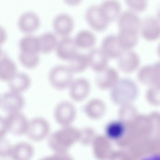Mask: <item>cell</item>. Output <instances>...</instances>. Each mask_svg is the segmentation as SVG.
I'll list each match as a JSON object with an SVG mask.
<instances>
[{
    "label": "cell",
    "instance_id": "obj_9",
    "mask_svg": "<svg viewBox=\"0 0 160 160\" xmlns=\"http://www.w3.org/2000/svg\"><path fill=\"white\" fill-rule=\"evenodd\" d=\"M68 88L71 98L74 101L80 102L84 100L88 95L91 85L87 79L80 78L73 79Z\"/></svg>",
    "mask_w": 160,
    "mask_h": 160
},
{
    "label": "cell",
    "instance_id": "obj_18",
    "mask_svg": "<svg viewBox=\"0 0 160 160\" xmlns=\"http://www.w3.org/2000/svg\"><path fill=\"white\" fill-rule=\"evenodd\" d=\"M72 18L65 13L58 15L54 18L53 27L55 33L62 37L68 36L74 28Z\"/></svg>",
    "mask_w": 160,
    "mask_h": 160
},
{
    "label": "cell",
    "instance_id": "obj_35",
    "mask_svg": "<svg viewBox=\"0 0 160 160\" xmlns=\"http://www.w3.org/2000/svg\"><path fill=\"white\" fill-rule=\"evenodd\" d=\"M68 4L71 6H76L79 4L82 0H64Z\"/></svg>",
    "mask_w": 160,
    "mask_h": 160
},
{
    "label": "cell",
    "instance_id": "obj_22",
    "mask_svg": "<svg viewBox=\"0 0 160 160\" xmlns=\"http://www.w3.org/2000/svg\"><path fill=\"white\" fill-rule=\"evenodd\" d=\"M11 91L22 93L30 87L31 80L29 76L23 72H17L8 82Z\"/></svg>",
    "mask_w": 160,
    "mask_h": 160
},
{
    "label": "cell",
    "instance_id": "obj_24",
    "mask_svg": "<svg viewBox=\"0 0 160 160\" xmlns=\"http://www.w3.org/2000/svg\"><path fill=\"white\" fill-rule=\"evenodd\" d=\"M38 37L40 53L47 54L55 50L58 40L54 33L47 32Z\"/></svg>",
    "mask_w": 160,
    "mask_h": 160
},
{
    "label": "cell",
    "instance_id": "obj_36",
    "mask_svg": "<svg viewBox=\"0 0 160 160\" xmlns=\"http://www.w3.org/2000/svg\"><path fill=\"white\" fill-rule=\"evenodd\" d=\"M1 96H0V106H1Z\"/></svg>",
    "mask_w": 160,
    "mask_h": 160
},
{
    "label": "cell",
    "instance_id": "obj_25",
    "mask_svg": "<svg viewBox=\"0 0 160 160\" xmlns=\"http://www.w3.org/2000/svg\"><path fill=\"white\" fill-rule=\"evenodd\" d=\"M77 48L86 49L93 47L96 42V38L91 32L82 30L78 32L73 38Z\"/></svg>",
    "mask_w": 160,
    "mask_h": 160
},
{
    "label": "cell",
    "instance_id": "obj_2",
    "mask_svg": "<svg viewBox=\"0 0 160 160\" xmlns=\"http://www.w3.org/2000/svg\"><path fill=\"white\" fill-rule=\"evenodd\" d=\"M73 74L68 66L56 65L49 72L48 80L54 89L58 90H63L69 87L74 79Z\"/></svg>",
    "mask_w": 160,
    "mask_h": 160
},
{
    "label": "cell",
    "instance_id": "obj_23",
    "mask_svg": "<svg viewBox=\"0 0 160 160\" xmlns=\"http://www.w3.org/2000/svg\"><path fill=\"white\" fill-rule=\"evenodd\" d=\"M99 6L109 23L116 19L121 10V5L116 0H106Z\"/></svg>",
    "mask_w": 160,
    "mask_h": 160
},
{
    "label": "cell",
    "instance_id": "obj_29",
    "mask_svg": "<svg viewBox=\"0 0 160 160\" xmlns=\"http://www.w3.org/2000/svg\"><path fill=\"white\" fill-rule=\"evenodd\" d=\"M18 58L22 65L26 68L29 69L36 68L38 65L40 61L39 54L20 52Z\"/></svg>",
    "mask_w": 160,
    "mask_h": 160
},
{
    "label": "cell",
    "instance_id": "obj_21",
    "mask_svg": "<svg viewBox=\"0 0 160 160\" xmlns=\"http://www.w3.org/2000/svg\"><path fill=\"white\" fill-rule=\"evenodd\" d=\"M34 150L33 146L26 142H20L12 146L10 157L16 160L30 159L33 156Z\"/></svg>",
    "mask_w": 160,
    "mask_h": 160
},
{
    "label": "cell",
    "instance_id": "obj_13",
    "mask_svg": "<svg viewBox=\"0 0 160 160\" xmlns=\"http://www.w3.org/2000/svg\"><path fill=\"white\" fill-rule=\"evenodd\" d=\"M141 33L143 38L147 41H153L160 37L159 19L149 17L145 18L141 24Z\"/></svg>",
    "mask_w": 160,
    "mask_h": 160
},
{
    "label": "cell",
    "instance_id": "obj_4",
    "mask_svg": "<svg viewBox=\"0 0 160 160\" xmlns=\"http://www.w3.org/2000/svg\"><path fill=\"white\" fill-rule=\"evenodd\" d=\"M76 110L74 105L70 102L63 101L55 106L54 116L58 123L62 126L71 125L75 120Z\"/></svg>",
    "mask_w": 160,
    "mask_h": 160
},
{
    "label": "cell",
    "instance_id": "obj_12",
    "mask_svg": "<svg viewBox=\"0 0 160 160\" xmlns=\"http://www.w3.org/2000/svg\"><path fill=\"white\" fill-rule=\"evenodd\" d=\"M118 59V64L119 68L125 73L134 72L140 65L139 56L136 52L131 50H125Z\"/></svg>",
    "mask_w": 160,
    "mask_h": 160
},
{
    "label": "cell",
    "instance_id": "obj_17",
    "mask_svg": "<svg viewBox=\"0 0 160 160\" xmlns=\"http://www.w3.org/2000/svg\"><path fill=\"white\" fill-rule=\"evenodd\" d=\"M87 55L89 67L94 72L99 73L108 67L109 58L101 49H92Z\"/></svg>",
    "mask_w": 160,
    "mask_h": 160
},
{
    "label": "cell",
    "instance_id": "obj_19",
    "mask_svg": "<svg viewBox=\"0 0 160 160\" xmlns=\"http://www.w3.org/2000/svg\"><path fill=\"white\" fill-rule=\"evenodd\" d=\"M117 71L112 68L108 67L104 71L98 73L96 78V82L98 87L105 89L113 87L119 80Z\"/></svg>",
    "mask_w": 160,
    "mask_h": 160
},
{
    "label": "cell",
    "instance_id": "obj_11",
    "mask_svg": "<svg viewBox=\"0 0 160 160\" xmlns=\"http://www.w3.org/2000/svg\"><path fill=\"white\" fill-rule=\"evenodd\" d=\"M77 48L73 39L68 36L58 40L55 50L59 59L69 61L78 52Z\"/></svg>",
    "mask_w": 160,
    "mask_h": 160
},
{
    "label": "cell",
    "instance_id": "obj_16",
    "mask_svg": "<svg viewBox=\"0 0 160 160\" xmlns=\"http://www.w3.org/2000/svg\"><path fill=\"white\" fill-rule=\"evenodd\" d=\"M40 24V19L35 13L27 12L21 15L19 18L18 26L23 33L31 34L36 31Z\"/></svg>",
    "mask_w": 160,
    "mask_h": 160
},
{
    "label": "cell",
    "instance_id": "obj_3",
    "mask_svg": "<svg viewBox=\"0 0 160 160\" xmlns=\"http://www.w3.org/2000/svg\"><path fill=\"white\" fill-rule=\"evenodd\" d=\"M50 130V125L46 119L36 117L29 121L26 134L32 140L39 142L48 135Z\"/></svg>",
    "mask_w": 160,
    "mask_h": 160
},
{
    "label": "cell",
    "instance_id": "obj_27",
    "mask_svg": "<svg viewBox=\"0 0 160 160\" xmlns=\"http://www.w3.org/2000/svg\"><path fill=\"white\" fill-rule=\"evenodd\" d=\"M68 66L73 73L85 71L89 67L87 54L78 52L69 61Z\"/></svg>",
    "mask_w": 160,
    "mask_h": 160
},
{
    "label": "cell",
    "instance_id": "obj_28",
    "mask_svg": "<svg viewBox=\"0 0 160 160\" xmlns=\"http://www.w3.org/2000/svg\"><path fill=\"white\" fill-rule=\"evenodd\" d=\"M125 132L124 124L120 122L115 121L110 123L106 128L108 137L113 140H117L122 138Z\"/></svg>",
    "mask_w": 160,
    "mask_h": 160
},
{
    "label": "cell",
    "instance_id": "obj_31",
    "mask_svg": "<svg viewBox=\"0 0 160 160\" xmlns=\"http://www.w3.org/2000/svg\"><path fill=\"white\" fill-rule=\"evenodd\" d=\"M12 146L4 137H0V157H10Z\"/></svg>",
    "mask_w": 160,
    "mask_h": 160
},
{
    "label": "cell",
    "instance_id": "obj_33",
    "mask_svg": "<svg viewBox=\"0 0 160 160\" xmlns=\"http://www.w3.org/2000/svg\"><path fill=\"white\" fill-rule=\"evenodd\" d=\"M8 132L6 118L0 116V137H4Z\"/></svg>",
    "mask_w": 160,
    "mask_h": 160
},
{
    "label": "cell",
    "instance_id": "obj_10",
    "mask_svg": "<svg viewBox=\"0 0 160 160\" xmlns=\"http://www.w3.org/2000/svg\"><path fill=\"white\" fill-rule=\"evenodd\" d=\"M141 25V21L138 16L129 11L122 13L118 21L119 31L128 33H139Z\"/></svg>",
    "mask_w": 160,
    "mask_h": 160
},
{
    "label": "cell",
    "instance_id": "obj_34",
    "mask_svg": "<svg viewBox=\"0 0 160 160\" xmlns=\"http://www.w3.org/2000/svg\"><path fill=\"white\" fill-rule=\"evenodd\" d=\"M7 38V32L5 29L0 26V47L5 43Z\"/></svg>",
    "mask_w": 160,
    "mask_h": 160
},
{
    "label": "cell",
    "instance_id": "obj_1",
    "mask_svg": "<svg viewBox=\"0 0 160 160\" xmlns=\"http://www.w3.org/2000/svg\"><path fill=\"white\" fill-rule=\"evenodd\" d=\"M80 129L71 126H62L49 135L48 144L54 152H68L75 143L79 142Z\"/></svg>",
    "mask_w": 160,
    "mask_h": 160
},
{
    "label": "cell",
    "instance_id": "obj_6",
    "mask_svg": "<svg viewBox=\"0 0 160 160\" xmlns=\"http://www.w3.org/2000/svg\"><path fill=\"white\" fill-rule=\"evenodd\" d=\"M111 94L114 98H132L135 97L138 91V86L132 80L124 78L119 80L113 87Z\"/></svg>",
    "mask_w": 160,
    "mask_h": 160
},
{
    "label": "cell",
    "instance_id": "obj_5",
    "mask_svg": "<svg viewBox=\"0 0 160 160\" xmlns=\"http://www.w3.org/2000/svg\"><path fill=\"white\" fill-rule=\"evenodd\" d=\"M160 71L159 62L145 65L139 70L137 74L138 79L145 85L160 87Z\"/></svg>",
    "mask_w": 160,
    "mask_h": 160
},
{
    "label": "cell",
    "instance_id": "obj_7",
    "mask_svg": "<svg viewBox=\"0 0 160 160\" xmlns=\"http://www.w3.org/2000/svg\"><path fill=\"white\" fill-rule=\"evenodd\" d=\"M25 104V99L21 93L10 90L1 96V106L3 110L8 114L20 112Z\"/></svg>",
    "mask_w": 160,
    "mask_h": 160
},
{
    "label": "cell",
    "instance_id": "obj_14",
    "mask_svg": "<svg viewBox=\"0 0 160 160\" xmlns=\"http://www.w3.org/2000/svg\"><path fill=\"white\" fill-rule=\"evenodd\" d=\"M101 50L108 58L118 59L125 51L121 46L117 36L110 34L103 39L101 44Z\"/></svg>",
    "mask_w": 160,
    "mask_h": 160
},
{
    "label": "cell",
    "instance_id": "obj_30",
    "mask_svg": "<svg viewBox=\"0 0 160 160\" xmlns=\"http://www.w3.org/2000/svg\"><path fill=\"white\" fill-rule=\"evenodd\" d=\"M128 7L132 10L141 12L146 10L147 7L148 0H125Z\"/></svg>",
    "mask_w": 160,
    "mask_h": 160
},
{
    "label": "cell",
    "instance_id": "obj_8",
    "mask_svg": "<svg viewBox=\"0 0 160 160\" xmlns=\"http://www.w3.org/2000/svg\"><path fill=\"white\" fill-rule=\"evenodd\" d=\"M8 131L16 136L26 134L29 121L20 112L8 113L6 118Z\"/></svg>",
    "mask_w": 160,
    "mask_h": 160
},
{
    "label": "cell",
    "instance_id": "obj_32",
    "mask_svg": "<svg viewBox=\"0 0 160 160\" xmlns=\"http://www.w3.org/2000/svg\"><path fill=\"white\" fill-rule=\"evenodd\" d=\"M80 135L79 142L81 144L86 146L90 142L93 132L89 128H85L80 129Z\"/></svg>",
    "mask_w": 160,
    "mask_h": 160
},
{
    "label": "cell",
    "instance_id": "obj_26",
    "mask_svg": "<svg viewBox=\"0 0 160 160\" xmlns=\"http://www.w3.org/2000/svg\"><path fill=\"white\" fill-rule=\"evenodd\" d=\"M20 52L34 54L40 53L38 37L28 35L22 38L19 42Z\"/></svg>",
    "mask_w": 160,
    "mask_h": 160
},
{
    "label": "cell",
    "instance_id": "obj_15",
    "mask_svg": "<svg viewBox=\"0 0 160 160\" xmlns=\"http://www.w3.org/2000/svg\"><path fill=\"white\" fill-rule=\"evenodd\" d=\"M85 18L89 26L97 31H104L109 24L101 15L98 6L90 7L86 11Z\"/></svg>",
    "mask_w": 160,
    "mask_h": 160
},
{
    "label": "cell",
    "instance_id": "obj_20",
    "mask_svg": "<svg viewBox=\"0 0 160 160\" xmlns=\"http://www.w3.org/2000/svg\"><path fill=\"white\" fill-rule=\"evenodd\" d=\"M17 72L16 64L3 51L0 55V80L8 82Z\"/></svg>",
    "mask_w": 160,
    "mask_h": 160
}]
</instances>
